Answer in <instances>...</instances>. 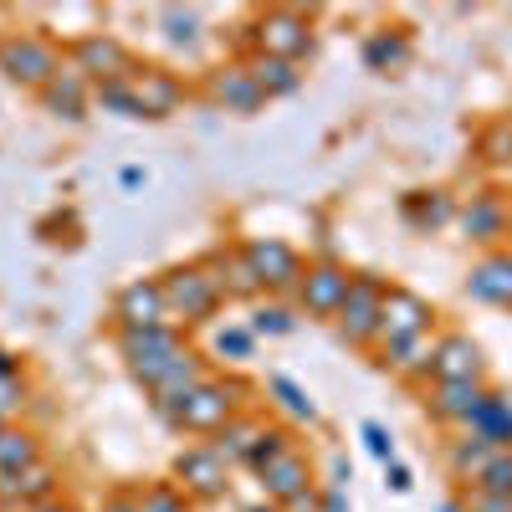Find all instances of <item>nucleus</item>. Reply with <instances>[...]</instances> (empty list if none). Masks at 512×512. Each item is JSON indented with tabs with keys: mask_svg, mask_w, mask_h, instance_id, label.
<instances>
[{
	"mask_svg": "<svg viewBox=\"0 0 512 512\" xmlns=\"http://www.w3.org/2000/svg\"><path fill=\"white\" fill-rule=\"evenodd\" d=\"M236 405H241V384H226V379H200L190 395L180 400H154V415L175 431H190V436H216L236 420Z\"/></svg>",
	"mask_w": 512,
	"mask_h": 512,
	"instance_id": "nucleus-1",
	"label": "nucleus"
},
{
	"mask_svg": "<svg viewBox=\"0 0 512 512\" xmlns=\"http://www.w3.org/2000/svg\"><path fill=\"white\" fill-rule=\"evenodd\" d=\"M118 354H123L128 374H134L144 390H154V384L190 354V344H185V333L175 323H164V328H118Z\"/></svg>",
	"mask_w": 512,
	"mask_h": 512,
	"instance_id": "nucleus-2",
	"label": "nucleus"
},
{
	"mask_svg": "<svg viewBox=\"0 0 512 512\" xmlns=\"http://www.w3.org/2000/svg\"><path fill=\"white\" fill-rule=\"evenodd\" d=\"M159 287H164V303H169V318H175V328H180V323H185V328H190V323H210V318H216V308L226 303V292L216 287V277H210L200 262L164 272Z\"/></svg>",
	"mask_w": 512,
	"mask_h": 512,
	"instance_id": "nucleus-3",
	"label": "nucleus"
},
{
	"mask_svg": "<svg viewBox=\"0 0 512 512\" xmlns=\"http://www.w3.org/2000/svg\"><path fill=\"white\" fill-rule=\"evenodd\" d=\"M0 72H6L11 82H21V88H47V82L62 72V57L47 36H36V31H11V36H0Z\"/></svg>",
	"mask_w": 512,
	"mask_h": 512,
	"instance_id": "nucleus-4",
	"label": "nucleus"
},
{
	"mask_svg": "<svg viewBox=\"0 0 512 512\" xmlns=\"http://www.w3.org/2000/svg\"><path fill=\"white\" fill-rule=\"evenodd\" d=\"M256 57H282V62H303L313 52V21L292 6H272L251 21Z\"/></svg>",
	"mask_w": 512,
	"mask_h": 512,
	"instance_id": "nucleus-5",
	"label": "nucleus"
},
{
	"mask_svg": "<svg viewBox=\"0 0 512 512\" xmlns=\"http://www.w3.org/2000/svg\"><path fill=\"white\" fill-rule=\"evenodd\" d=\"M384 287L374 272H354L349 282V297H344V308H338V333H344V344H359V349H374V338H379V308H384Z\"/></svg>",
	"mask_w": 512,
	"mask_h": 512,
	"instance_id": "nucleus-6",
	"label": "nucleus"
},
{
	"mask_svg": "<svg viewBox=\"0 0 512 512\" xmlns=\"http://www.w3.org/2000/svg\"><path fill=\"white\" fill-rule=\"evenodd\" d=\"M431 303H425L420 292L410 287H390L384 292V308H379V338H374V349H390V344H405V338L415 333H431Z\"/></svg>",
	"mask_w": 512,
	"mask_h": 512,
	"instance_id": "nucleus-7",
	"label": "nucleus"
},
{
	"mask_svg": "<svg viewBox=\"0 0 512 512\" xmlns=\"http://www.w3.org/2000/svg\"><path fill=\"white\" fill-rule=\"evenodd\" d=\"M241 251H246L256 282H262V292H297V282H303V256H297L287 241H277V236H251Z\"/></svg>",
	"mask_w": 512,
	"mask_h": 512,
	"instance_id": "nucleus-8",
	"label": "nucleus"
},
{
	"mask_svg": "<svg viewBox=\"0 0 512 512\" xmlns=\"http://www.w3.org/2000/svg\"><path fill=\"white\" fill-rule=\"evenodd\" d=\"M349 282H354V272L328 262V256L323 262H308L303 282H297V303L313 318H338V308H344V297H349Z\"/></svg>",
	"mask_w": 512,
	"mask_h": 512,
	"instance_id": "nucleus-9",
	"label": "nucleus"
},
{
	"mask_svg": "<svg viewBox=\"0 0 512 512\" xmlns=\"http://www.w3.org/2000/svg\"><path fill=\"white\" fill-rule=\"evenodd\" d=\"M216 446L231 466L236 461H246V466H262L277 446H287V431H277V425H262V420H246V415H236L226 431H216Z\"/></svg>",
	"mask_w": 512,
	"mask_h": 512,
	"instance_id": "nucleus-10",
	"label": "nucleus"
},
{
	"mask_svg": "<svg viewBox=\"0 0 512 512\" xmlns=\"http://www.w3.org/2000/svg\"><path fill=\"white\" fill-rule=\"evenodd\" d=\"M72 67L88 82H108V77H128V72H134V57H128V47L118 36L88 31V36L72 41Z\"/></svg>",
	"mask_w": 512,
	"mask_h": 512,
	"instance_id": "nucleus-11",
	"label": "nucleus"
},
{
	"mask_svg": "<svg viewBox=\"0 0 512 512\" xmlns=\"http://www.w3.org/2000/svg\"><path fill=\"white\" fill-rule=\"evenodd\" d=\"M175 477H180V487H185V497H221L226 492V477H231V461L216 451V446H190V451H180L175 456Z\"/></svg>",
	"mask_w": 512,
	"mask_h": 512,
	"instance_id": "nucleus-12",
	"label": "nucleus"
},
{
	"mask_svg": "<svg viewBox=\"0 0 512 512\" xmlns=\"http://www.w3.org/2000/svg\"><path fill=\"white\" fill-rule=\"evenodd\" d=\"M113 318H118V328H164V323H175L169 318V303H164V287L154 277L128 282L113 297Z\"/></svg>",
	"mask_w": 512,
	"mask_h": 512,
	"instance_id": "nucleus-13",
	"label": "nucleus"
},
{
	"mask_svg": "<svg viewBox=\"0 0 512 512\" xmlns=\"http://www.w3.org/2000/svg\"><path fill=\"white\" fill-rule=\"evenodd\" d=\"M256 477H262V487H267L277 502H287V497H297L303 487H313V461L287 441V446H277L262 466H256Z\"/></svg>",
	"mask_w": 512,
	"mask_h": 512,
	"instance_id": "nucleus-14",
	"label": "nucleus"
},
{
	"mask_svg": "<svg viewBox=\"0 0 512 512\" xmlns=\"http://www.w3.org/2000/svg\"><path fill=\"white\" fill-rule=\"evenodd\" d=\"M482 400H487V384H482V379H436L431 395H425L431 415L446 420V425H466V420L477 415Z\"/></svg>",
	"mask_w": 512,
	"mask_h": 512,
	"instance_id": "nucleus-15",
	"label": "nucleus"
},
{
	"mask_svg": "<svg viewBox=\"0 0 512 512\" xmlns=\"http://www.w3.org/2000/svg\"><path fill=\"white\" fill-rule=\"evenodd\" d=\"M134 93H139L144 118H169L185 103V82L169 67H134Z\"/></svg>",
	"mask_w": 512,
	"mask_h": 512,
	"instance_id": "nucleus-16",
	"label": "nucleus"
},
{
	"mask_svg": "<svg viewBox=\"0 0 512 512\" xmlns=\"http://www.w3.org/2000/svg\"><path fill=\"white\" fill-rule=\"evenodd\" d=\"M210 98H216L226 113H256L267 103V93L256 88V77L246 62H231V67H216L210 72Z\"/></svg>",
	"mask_w": 512,
	"mask_h": 512,
	"instance_id": "nucleus-17",
	"label": "nucleus"
},
{
	"mask_svg": "<svg viewBox=\"0 0 512 512\" xmlns=\"http://www.w3.org/2000/svg\"><path fill=\"white\" fill-rule=\"evenodd\" d=\"M466 297L492 308H512V251H492L466 272Z\"/></svg>",
	"mask_w": 512,
	"mask_h": 512,
	"instance_id": "nucleus-18",
	"label": "nucleus"
},
{
	"mask_svg": "<svg viewBox=\"0 0 512 512\" xmlns=\"http://www.w3.org/2000/svg\"><path fill=\"white\" fill-rule=\"evenodd\" d=\"M41 103H47V113H57L67 123H82L88 118V103H93V82L82 77L77 67H62L47 88H41Z\"/></svg>",
	"mask_w": 512,
	"mask_h": 512,
	"instance_id": "nucleus-19",
	"label": "nucleus"
},
{
	"mask_svg": "<svg viewBox=\"0 0 512 512\" xmlns=\"http://www.w3.org/2000/svg\"><path fill=\"white\" fill-rule=\"evenodd\" d=\"M431 379H482V349L466 333H441Z\"/></svg>",
	"mask_w": 512,
	"mask_h": 512,
	"instance_id": "nucleus-20",
	"label": "nucleus"
},
{
	"mask_svg": "<svg viewBox=\"0 0 512 512\" xmlns=\"http://www.w3.org/2000/svg\"><path fill=\"white\" fill-rule=\"evenodd\" d=\"M379 354V369H390L400 379H431V364H436V338L431 333H415L405 344H390V349H374Z\"/></svg>",
	"mask_w": 512,
	"mask_h": 512,
	"instance_id": "nucleus-21",
	"label": "nucleus"
},
{
	"mask_svg": "<svg viewBox=\"0 0 512 512\" xmlns=\"http://www.w3.org/2000/svg\"><path fill=\"white\" fill-rule=\"evenodd\" d=\"M200 267L216 277V287H221L226 297H262V282H256V272H251V262H246L241 246H236V251H210Z\"/></svg>",
	"mask_w": 512,
	"mask_h": 512,
	"instance_id": "nucleus-22",
	"label": "nucleus"
},
{
	"mask_svg": "<svg viewBox=\"0 0 512 512\" xmlns=\"http://www.w3.org/2000/svg\"><path fill=\"white\" fill-rule=\"evenodd\" d=\"M466 431L482 436L487 446H512V395L507 390H487V400L477 405V415L466 420Z\"/></svg>",
	"mask_w": 512,
	"mask_h": 512,
	"instance_id": "nucleus-23",
	"label": "nucleus"
},
{
	"mask_svg": "<svg viewBox=\"0 0 512 512\" xmlns=\"http://www.w3.org/2000/svg\"><path fill=\"white\" fill-rule=\"evenodd\" d=\"M461 231L472 241H497L507 231V205L502 195H472V205L461 210Z\"/></svg>",
	"mask_w": 512,
	"mask_h": 512,
	"instance_id": "nucleus-24",
	"label": "nucleus"
},
{
	"mask_svg": "<svg viewBox=\"0 0 512 512\" xmlns=\"http://www.w3.org/2000/svg\"><path fill=\"white\" fill-rule=\"evenodd\" d=\"M410 36L405 31H374L369 41H364V67L369 72H400L405 62H410Z\"/></svg>",
	"mask_w": 512,
	"mask_h": 512,
	"instance_id": "nucleus-25",
	"label": "nucleus"
},
{
	"mask_svg": "<svg viewBox=\"0 0 512 512\" xmlns=\"http://www.w3.org/2000/svg\"><path fill=\"white\" fill-rule=\"evenodd\" d=\"M246 67H251L256 88H262L267 98H287V93L303 88V72H297V62H282V57H251Z\"/></svg>",
	"mask_w": 512,
	"mask_h": 512,
	"instance_id": "nucleus-26",
	"label": "nucleus"
},
{
	"mask_svg": "<svg viewBox=\"0 0 512 512\" xmlns=\"http://www.w3.org/2000/svg\"><path fill=\"white\" fill-rule=\"evenodd\" d=\"M492 451H497V446H487L482 436H472V431H466V436H461V441H451V451H446V466H451V477L472 487V482L482 477V466L492 461Z\"/></svg>",
	"mask_w": 512,
	"mask_h": 512,
	"instance_id": "nucleus-27",
	"label": "nucleus"
},
{
	"mask_svg": "<svg viewBox=\"0 0 512 512\" xmlns=\"http://www.w3.org/2000/svg\"><path fill=\"white\" fill-rule=\"evenodd\" d=\"M93 103H98L103 113H118V118H144L139 93H134V72H128V77H108V82H93Z\"/></svg>",
	"mask_w": 512,
	"mask_h": 512,
	"instance_id": "nucleus-28",
	"label": "nucleus"
},
{
	"mask_svg": "<svg viewBox=\"0 0 512 512\" xmlns=\"http://www.w3.org/2000/svg\"><path fill=\"white\" fill-rule=\"evenodd\" d=\"M36 461H41L36 436H31V431H16V425H6V431H0V472L21 477V472H31Z\"/></svg>",
	"mask_w": 512,
	"mask_h": 512,
	"instance_id": "nucleus-29",
	"label": "nucleus"
},
{
	"mask_svg": "<svg viewBox=\"0 0 512 512\" xmlns=\"http://www.w3.org/2000/svg\"><path fill=\"white\" fill-rule=\"evenodd\" d=\"M405 221L415 226V231H436V226H446L451 221V195H441V190H431V195H405Z\"/></svg>",
	"mask_w": 512,
	"mask_h": 512,
	"instance_id": "nucleus-30",
	"label": "nucleus"
},
{
	"mask_svg": "<svg viewBox=\"0 0 512 512\" xmlns=\"http://www.w3.org/2000/svg\"><path fill=\"white\" fill-rule=\"evenodd\" d=\"M297 328V318H292V308H282V303H262L251 313V333L256 338H282V333H292Z\"/></svg>",
	"mask_w": 512,
	"mask_h": 512,
	"instance_id": "nucleus-31",
	"label": "nucleus"
},
{
	"mask_svg": "<svg viewBox=\"0 0 512 512\" xmlns=\"http://www.w3.org/2000/svg\"><path fill=\"white\" fill-rule=\"evenodd\" d=\"M472 487H482V492H512V446L492 451V461L482 466V477Z\"/></svg>",
	"mask_w": 512,
	"mask_h": 512,
	"instance_id": "nucleus-32",
	"label": "nucleus"
},
{
	"mask_svg": "<svg viewBox=\"0 0 512 512\" xmlns=\"http://www.w3.org/2000/svg\"><path fill=\"white\" fill-rule=\"evenodd\" d=\"M272 395H277V400H282V410H292L297 420H313V415H318V405L308 400V390H303V384H292L287 374H277V379H272Z\"/></svg>",
	"mask_w": 512,
	"mask_h": 512,
	"instance_id": "nucleus-33",
	"label": "nucleus"
},
{
	"mask_svg": "<svg viewBox=\"0 0 512 512\" xmlns=\"http://www.w3.org/2000/svg\"><path fill=\"white\" fill-rule=\"evenodd\" d=\"M21 395H26V379H21V364L6 354V349H0V410H16L21 405Z\"/></svg>",
	"mask_w": 512,
	"mask_h": 512,
	"instance_id": "nucleus-34",
	"label": "nucleus"
},
{
	"mask_svg": "<svg viewBox=\"0 0 512 512\" xmlns=\"http://www.w3.org/2000/svg\"><path fill=\"white\" fill-rule=\"evenodd\" d=\"M482 159L492 164H512V123H497L482 134Z\"/></svg>",
	"mask_w": 512,
	"mask_h": 512,
	"instance_id": "nucleus-35",
	"label": "nucleus"
},
{
	"mask_svg": "<svg viewBox=\"0 0 512 512\" xmlns=\"http://www.w3.org/2000/svg\"><path fill=\"white\" fill-rule=\"evenodd\" d=\"M251 328H216V354L221 359H246L251 354Z\"/></svg>",
	"mask_w": 512,
	"mask_h": 512,
	"instance_id": "nucleus-36",
	"label": "nucleus"
},
{
	"mask_svg": "<svg viewBox=\"0 0 512 512\" xmlns=\"http://www.w3.org/2000/svg\"><path fill=\"white\" fill-rule=\"evenodd\" d=\"M139 512H185V492H175V487H149V492L139 497Z\"/></svg>",
	"mask_w": 512,
	"mask_h": 512,
	"instance_id": "nucleus-37",
	"label": "nucleus"
},
{
	"mask_svg": "<svg viewBox=\"0 0 512 512\" xmlns=\"http://www.w3.org/2000/svg\"><path fill=\"white\" fill-rule=\"evenodd\" d=\"M466 512H512V492H482V487H466Z\"/></svg>",
	"mask_w": 512,
	"mask_h": 512,
	"instance_id": "nucleus-38",
	"label": "nucleus"
},
{
	"mask_svg": "<svg viewBox=\"0 0 512 512\" xmlns=\"http://www.w3.org/2000/svg\"><path fill=\"white\" fill-rule=\"evenodd\" d=\"M159 21L169 26V36H175V41H195V26H200V16L195 11H180V6H164Z\"/></svg>",
	"mask_w": 512,
	"mask_h": 512,
	"instance_id": "nucleus-39",
	"label": "nucleus"
},
{
	"mask_svg": "<svg viewBox=\"0 0 512 512\" xmlns=\"http://www.w3.org/2000/svg\"><path fill=\"white\" fill-rule=\"evenodd\" d=\"M364 446H369L379 461H395V441H390V431H384V425H374V420L364 425Z\"/></svg>",
	"mask_w": 512,
	"mask_h": 512,
	"instance_id": "nucleus-40",
	"label": "nucleus"
},
{
	"mask_svg": "<svg viewBox=\"0 0 512 512\" xmlns=\"http://www.w3.org/2000/svg\"><path fill=\"white\" fill-rule=\"evenodd\" d=\"M282 512H323V497H318V487H303L297 497H287V502H277Z\"/></svg>",
	"mask_w": 512,
	"mask_h": 512,
	"instance_id": "nucleus-41",
	"label": "nucleus"
},
{
	"mask_svg": "<svg viewBox=\"0 0 512 512\" xmlns=\"http://www.w3.org/2000/svg\"><path fill=\"white\" fill-rule=\"evenodd\" d=\"M384 466H390V487L395 492H410V472H405V466L400 461H384Z\"/></svg>",
	"mask_w": 512,
	"mask_h": 512,
	"instance_id": "nucleus-42",
	"label": "nucleus"
},
{
	"mask_svg": "<svg viewBox=\"0 0 512 512\" xmlns=\"http://www.w3.org/2000/svg\"><path fill=\"white\" fill-rule=\"evenodd\" d=\"M323 512H349V497L338 492V487H328V492H323Z\"/></svg>",
	"mask_w": 512,
	"mask_h": 512,
	"instance_id": "nucleus-43",
	"label": "nucleus"
},
{
	"mask_svg": "<svg viewBox=\"0 0 512 512\" xmlns=\"http://www.w3.org/2000/svg\"><path fill=\"white\" fill-rule=\"evenodd\" d=\"M26 512H72V507H67V502H57V497H52V502H36V507H26Z\"/></svg>",
	"mask_w": 512,
	"mask_h": 512,
	"instance_id": "nucleus-44",
	"label": "nucleus"
},
{
	"mask_svg": "<svg viewBox=\"0 0 512 512\" xmlns=\"http://www.w3.org/2000/svg\"><path fill=\"white\" fill-rule=\"evenodd\" d=\"M103 512H139V502H128V497H118V502H108Z\"/></svg>",
	"mask_w": 512,
	"mask_h": 512,
	"instance_id": "nucleus-45",
	"label": "nucleus"
},
{
	"mask_svg": "<svg viewBox=\"0 0 512 512\" xmlns=\"http://www.w3.org/2000/svg\"><path fill=\"white\" fill-rule=\"evenodd\" d=\"M441 512H466V507H461V502H446V507H441Z\"/></svg>",
	"mask_w": 512,
	"mask_h": 512,
	"instance_id": "nucleus-46",
	"label": "nucleus"
},
{
	"mask_svg": "<svg viewBox=\"0 0 512 512\" xmlns=\"http://www.w3.org/2000/svg\"><path fill=\"white\" fill-rule=\"evenodd\" d=\"M251 512H282V507H251Z\"/></svg>",
	"mask_w": 512,
	"mask_h": 512,
	"instance_id": "nucleus-47",
	"label": "nucleus"
},
{
	"mask_svg": "<svg viewBox=\"0 0 512 512\" xmlns=\"http://www.w3.org/2000/svg\"><path fill=\"white\" fill-rule=\"evenodd\" d=\"M0 431H6V410H0Z\"/></svg>",
	"mask_w": 512,
	"mask_h": 512,
	"instance_id": "nucleus-48",
	"label": "nucleus"
}]
</instances>
